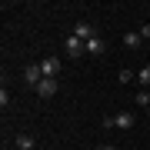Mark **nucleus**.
<instances>
[{
    "mask_svg": "<svg viewBox=\"0 0 150 150\" xmlns=\"http://www.w3.org/2000/svg\"><path fill=\"white\" fill-rule=\"evenodd\" d=\"M64 50H67V57H83V50H87V43H83L80 37H74V33H70V37L64 40Z\"/></svg>",
    "mask_w": 150,
    "mask_h": 150,
    "instance_id": "f257e3e1",
    "label": "nucleus"
},
{
    "mask_svg": "<svg viewBox=\"0 0 150 150\" xmlns=\"http://www.w3.org/2000/svg\"><path fill=\"white\" fill-rule=\"evenodd\" d=\"M33 90H37L40 97H54V93H57V77H43V80L33 87Z\"/></svg>",
    "mask_w": 150,
    "mask_h": 150,
    "instance_id": "f03ea898",
    "label": "nucleus"
},
{
    "mask_svg": "<svg viewBox=\"0 0 150 150\" xmlns=\"http://www.w3.org/2000/svg\"><path fill=\"white\" fill-rule=\"evenodd\" d=\"M23 80H27L30 87H37V83L43 80V70H40V64H30V67H23Z\"/></svg>",
    "mask_w": 150,
    "mask_h": 150,
    "instance_id": "7ed1b4c3",
    "label": "nucleus"
},
{
    "mask_svg": "<svg viewBox=\"0 0 150 150\" xmlns=\"http://www.w3.org/2000/svg\"><path fill=\"white\" fill-rule=\"evenodd\" d=\"M87 54H90V57H103V54H107V40H103V37L87 40Z\"/></svg>",
    "mask_w": 150,
    "mask_h": 150,
    "instance_id": "20e7f679",
    "label": "nucleus"
},
{
    "mask_svg": "<svg viewBox=\"0 0 150 150\" xmlns=\"http://www.w3.org/2000/svg\"><path fill=\"white\" fill-rule=\"evenodd\" d=\"M40 70H43V77H57L60 74V60L57 57H43L40 60Z\"/></svg>",
    "mask_w": 150,
    "mask_h": 150,
    "instance_id": "39448f33",
    "label": "nucleus"
},
{
    "mask_svg": "<svg viewBox=\"0 0 150 150\" xmlns=\"http://www.w3.org/2000/svg\"><path fill=\"white\" fill-rule=\"evenodd\" d=\"M74 37H80V40L87 43V40H93L97 33H93V27H90L87 20H77V27H74Z\"/></svg>",
    "mask_w": 150,
    "mask_h": 150,
    "instance_id": "423d86ee",
    "label": "nucleus"
},
{
    "mask_svg": "<svg viewBox=\"0 0 150 150\" xmlns=\"http://www.w3.org/2000/svg\"><path fill=\"white\" fill-rule=\"evenodd\" d=\"M13 147H17V150H37V144H33L30 134H20V137L13 140Z\"/></svg>",
    "mask_w": 150,
    "mask_h": 150,
    "instance_id": "0eeeda50",
    "label": "nucleus"
},
{
    "mask_svg": "<svg viewBox=\"0 0 150 150\" xmlns=\"http://www.w3.org/2000/svg\"><path fill=\"white\" fill-rule=\"evenodd\" d=\"M113 127L130 130V127H134V113H117V117H113Z\"/></svg>",
    "mask_w": 150,
    "mask_h": 150,
    "instance_id": "6e6552de",
    "label": "nucleus"
},
{
    "mask_svg": "<svg viewBox=\"0 0 150 150\" xmlns=\"http://www.w3.org/2000/svg\"><path fill=\"white\" fill-rule=\"evenodd\" d=\"M140 43H144V37H140L137 30H130V33H123V47H130V50H137Z\"/></svg>",
    "mask_w": 150,
    "mask_h": 150,
    "instance_id": "1a4fd4ad",
    "label": "nucleus"
},
{
    "mask_svg": "<svg viewBox=\"0 0 150 150\" xmlns=\"http://www.w3.org/2000/svg\"><path fill=\"white\" fill-rule=\"evenodd\" d=\"M137 83L150 90V67H140V74H137Z\"/></svg>",
    "mask_w": 150,
    "mask_h": 150,
    "instance_id": "9d476101",
    "label": "nucleus"
},
{
    "mask_svg": "<svg viewBox=\"0 0 150 150\" xmlns=\"http://www.w3.org/2000/svg\"><path fill=\"white\" fill-rule=\"evenodd\" d=\"M137 103L147 110V107H150V93H147V90H140V93H137Z\"/></svg>",
    "mask_w": 150,
    "mask_h": 150,
    "instance_id": "9b49d317",
    "label": "nucleus"
},
{
    "mask_svg": "<svg viewBox=\"0 0 150 150\" xmlns=\"http://www.w3.org/2000/svg\"><path fill=\"white\" fill-rule=\"evenodd\" d=\"M130 80H134V70L123 67V70H120V83H130Z\"/></svg>",
    "mask_w": 150,
    "mask_h": 150,
    "instance_id": "f8f14e48",
    "label": "nucleus"
},
{
    "mask_svg": "<svg viewBox=\"0 0 150 150\" xmlns=\"http://www.w3.org/2000/svg\"><path fill=\"white\" fill-rule=\"evenodd\" d=\"M137 33H140V37H144V40H150V23H144V27H140Z\"/></svg>",
    "mask_w": 150,
    "mask_h": 150,
    "instance_id": "ddd939ff",
    "label": "nucleus"
},
{
    "mask_svg": "<svg viewBox=\"0 0 150 150\" xmlns=\"http://www.w3.org/2000/svg\"><path fill=\"white\" fill-rule=\"evenodd\" d=\"M100 150H117V147H110V144H103V147H100Z\"/></svg>",
    "mask_w": 150,
    "mask_h": 150,
    "instance_id": "4468645a",
    "label": "nucleus"
},
{
    "mask_svg": "<svg viewBox=\"0 0 150 150\" xmlns=\"http://www.w3.org/2000/svg\"><path fill=\"white\" fill-rule=\"evenodd\" d=\"M147 117H150V107H147Z\"/></svg>",
    "mask_w": 150,
    "mask_h": 150,
    "instance_id": "2eb2a0df",
    "label": "nucleus"
},
{
    "mask_svg": "<svg viewBox=\"0 0 150 150\" xmlns=\"http://www.w3.org/2000/svg\"><path fill=\"white\" fill-rule=\"evenodd\" d=\"M10 150H17V147H10Z\"/></svg>",
    "mask_w": 150,
    "mask_h": 150,
    "instance_id": "dca6fc26",
    "label": "nucleus"
}]
</instances>
